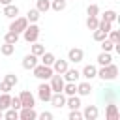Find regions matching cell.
<instances>
[{
	"label": "cell",
	"instance_id": "6da1fadb",
	"mask_svg": "<svg viewBox=\"0 0 120 120\" xmlns=\"http://www.w3.org/2000/svg\"><path fill=\"white\" fill-rule=\"evenodd\" d=\"M98 77L101 81H114L118 77V66L112 62L109 66H101V69H98Z\"/></svg>",
	"mask_w": 120,
	"mask_h": 120
},
{
	"label": "cell",
	"instance_id": "7a4b0ae2",
	"mask_svg": "<svg viewBox=\"0 0 120 120\" xmlns=\"http://www.w3.org/2000/svg\"><path fill=\"white\" fill-rule=\"evenodd\" d=\"M32 73H34V77H36V79H39V81H49V79H51V75H52L54 71H52V68H51V66L38 64L36 68H32Z\"/></svg>",
	"mask_w": 120,
	"mask_h": 120
},
{
	"label": "cell",
	"instance_id": "3957f363",
	"mask_svg": "<svg viewBox=\"0 0 120 120\" xmlns=\"http://www.w3.org/2000/svg\"><path fill=\"white\" fill-rule=\"evenodd\" d=\"M22 38H24L26 43L38 41V38H39V26H38L36 22H30V24L24 28V32H22Z\"/></svg>",
	"mask_w": 120,
	"mask_h": 120
},
{
	"label": "cell",
	"instance_id": "277c9868",
	"mask_svg": "<svg viewBox=\"0 0 120 120\" xmlns=\"http://www.w3.org/2000/svg\"><path fill=\"white\" fill-rule=\"evenodd\" d=\"M28 26V19L26 17H15L13 21H11V24H9V30L11 32H17V34H21V32H24V28Z\"/></svg>",
	"mask_w": 120,
	"mask_h": 120
},
{
	"label": "cell",
	"instance_id": "5b68a950",
	"mask_svg": "<svg viewBox=\"0 0 120 120\" xmlns=\"http://www.w3.org/2000/svg\"><path fill=\"white\" fill-rule=\"evenodd\" d=\"M49 81H51L49 86H51L52 92H62V90H64V82H66V81H64V77H62L60 73H52Z\"/></svg>",
	"mask_w": 120,
	"mask_h": 120
},
{
	"label": "cell",
	"instance_id": "8992f818",
	"mask_svg": "<svg viewBox=\"0 0 120 120\" xmlns=\"http://www.w3.org/2000/svg\"><path fill=\"white\" fill-rule=\"evenodd\" d=\"M51 96H52V90H51V86L47 84V82H41L39 86H38V98L45 103V101H51Z\"/></svg>",
	"mask_w": 120,
	"mask_h": 120
},
{
	"label": "cell",
	"instance_id": "52a82bcc",
	"mask_svg": "<svg viewBox=\"0 0 120 120\" xmlns=\"http://www.w3.org/2000/svg\"><path fill=\"white\" fill-rule=\"evenodd\" d=\"M82 58H84V51H82V49L73 47V49H69V51H68V62L77 64V62H82Z\"/></svg>",
	"mask_w": 120,
	"mask_h": 120
},
{
	"label": "cell",
	"instance_id": "ba28073f",
	"mask_svg": "<svg viewBox=\"0 0 120 120\" xmlns=\"http://www.w3.org/2000/svg\"><path fill=\"white\" fill-rule=\"evenodd\" d=\"M105 116H107V120H118V118H120V112H118V107H116L114 101H109V103H107Z\"/></svg>",
	"mask_w": 120,
	"mask_h": 120
},
{
	"label": "cell",
	"instance_id": "9c48e42d",
	"mask_svg": "<svg viewBox=\"0 0 120 120\" xmlns=\"http://www.w3.org/2000/svg\"><path fill=\"white\" fill-rule=\"evenodd\" d=\"M19 118L21 120H36L38 112L34 111V107H21L19 109Z\"/></svg>",
	"mask_w": 120,
	"mask_h": 120
},
{
	"label": "cell",
	"instance_id": "30bf717a",
	"mask_svg": "<svg viewBox=\"0 0 120 120\" xmlns=\"http://www.w3.org/2000/svg\"><path fill=\"white\" fill-rule=\"evenodd\" d=\"M66 94L64 92H52V96H51V103L56 107V109H60V107H66Z\"/></svg>",
	"mask_w": 120,
	"mask_h": 120
},
{
	"label": "cell",
	"instance_id": "8fae6325",
	"mask_svg": "<svg viewBox=\"0 0 120 120\" xmlns=\"http://www.w3.org/2000/svg\"><path fill=\"white\" fill-rule=\"evenodd\" d=\"M19 99H21L22 107H34V105H36V98H34L28 90H22L21 96H19Z\"/></svg>",
	"mask_w": 120,
	"mask_h": 120
},
{
	"label": "cell",
	"instance_id": "7c38bea8",
	"mask_svg": "<svg viewBox=\"0 0 120 120\" xmlns=\"http://www.w3.org/2000/svg\"><path fill=\"white\" fill-rule=\"evenodd\" d=\"M98 116H99V109H98L96 105H86V107H84L82 118H86V120H96Z\"/></svg>",
	"mask_w": 120,
	"mask_h": 120
},
{
	"label": "cell",
	"instance_id": "4fadbf2b",
	"mask_svg": "<svg viewBox=\"0 0 120 120\" xmlns=\"http://www.w3.org/2000/svg\"><path fill=\"white\" fill-rule=\"evenodd\" d=\"M38 58H39V56H36V54H32V52H30V54H26V56L22 58V62H21V64H22V68H24V69H32V68H36V66H38Z\"/></svg>",
	"mask_w": 120,
	"mask_h": 120
},
{
	"label": "cell",
	"instance_id": "5bb4252c",
	"mask_svg": "<svg viewBox=\"0 0 120 120\" xmlns=\"http://www.w3.org/2000/svg\"><path fill=\"white\" fill-rule=\"evenodd\" d=\"M51 68H52V71H54V73H60V75H62V73H64V71L69 68V64H68V60L56 58V60L52 62V66H51Z\"/></svg>",
	"mask_w": 120,
	"mask_h": 120
},
{
	"label": "cell",
	"instance_id": "9a60e30c",
	"mask_svg": "<svg viewBox=\"0 0 120 120\" xmlns=\"http://www.w3.org/2000/svg\"><path fill=\"white\" fill-rule=\"evenodd\" d=\"M81 75H82L86 81H92L94 77H98V68H96V66H92V64H88V66H84V68H82Z\"/></svg>",
	"mask_w": 120,
	"mask_h": 120
},
{
	"label": "cell",
	"instance_id": "2e32d148",
	"mask_svg": "<svg viewBox=\"0 0 120 120\" xmlns=\"http://www.w3.org/2000/svg\"><path fill=\"white\" fill-rule=\"evenodd\" d=\"M62 77H64V81H69V82H77V81H79V77H81V71L68 68V69L62 73Z\"/></svg>",
	"mask_w": 120,
	"mask_h": 120
},
{
	"label": "cell",
	"instance_id": "e0dca14e",
	"mask_svg": "<svg viewBox=\"0 0 120 120\" xmlns=\"http://www.w3.org/2000/svg\"><path fill=\"white\" fill-rule=\"evenodd\" d=\"M66 107L71 111V109H81V96H68L66 98Z\"/></svg>",
	"mask_w": 120,
	"mask_h": 120
},
{
	"label": "cell",
	"instance_id": "ac0fdd59",
	"mask_svg": "<svg viewBox=\"0 0 120 120\" xmlns=\"http://www.w3.org/2000/svg\"><path fill=\"white\" fill-rule=\"evenodd\" d=\"M77 94H79V96H90V94H92V84H90V81L79 82V84H77Z\"/></svg>",
	"mask_w": 120,
	"mask_h": 120
},
{
	"label": "cell",
	"instance_id": "d6986e66",
	"mask_svg": "<svg viewBox=\"0 0 120 120\" xmlns=\"http://www.w3.org/2000/svg\"><path fill=\"white\" fill-rule=\"evenodd\" d=\"M19 15V8L15 6V4H8V6H4V17H8V19H15Z\"/></svg>",
	"mask_w": 120,
	"mask_h": 120
},
{
	"label": "cell",
	"instance_id": "ffe728a7",
	"mask_svg": "<svg viewBox=\"0 0 120 120\" xmlns=\"http://www.w3.org/2000/svg\"><path fill=\"white\" fill-rule=\"evenodd\" d=\"M98 64L99 66H109L111 62H112V56H111V52H105V51H101L99 54H98Z\"/></svg>",
	"mask_w": 120,
	"mask_h": 120
},
{
	"label": "cell",
	"instance_id": "44dd1931",
	"mask_svg": "<svg viewBox=\"0 0 120 120\" xmlns=\"http://www.w3.org/2000/svg\"><path fill=\"white\" fill-rule=\"evenodd\" d=\"M9 103H11V96H9V92H2V96H0V111L9 109Z\"/></svg>",
	"mask_w": 120,
	"mask_h": 120
},
{
	"label": "cell",
	"instance_id": "7402d4cb",
	"mask_svg": "<svg viewBox=\"0 0 120 120\" xmlns=\"http://www.w3.org/2000/svg\"><path fill=\"white\" fill-rule=\"evenodd\" d=\"M62 92H64L66 96H73V94H77V82H69V81H66Z\"/></svg>",
	"mask_w": 120,
	"mask_h": 120
},
{
	"label": "cell",
	"instance_id": "603a6c76",
	"mask_svg": "<svg viewBox=\"0 0 120 120\" xmlns=\"http://www.w3.org/2000/svg\"><path fill=\"white\" fill-rule=\"evenodd\" d=\"M36 9L39 13H47L51 9V0H38L36 2Z\"/></svg>",
	"mask_w": 120,
	"mask_h": 120
},
{
	"label": "cell",
	"instance_id": "cb8c5ba5",
	"mask_svg": "<svg viewBox=\"0 0 120 120\" xmlns=\"http://www.w3.org/2000/svg\"><path fill=\"white\" fill-rule=\"evenodd\" d=\"M0 52H2L4 56H11V54L15 52V45H13V43H6V41H4V45H0Z\"/></svg>",
	"mask_w": 120,
	"mask_h": 120
},
{
	"label": "cell",
	"instance_id": "d4e9b609",
	"mask_svg": "<svg viewBox=\"0 0 120 120\" xmlns=\"http://www.w3.org/2000/svg\"><path fill=\"white\" fill-rule=\"evenodd\" d=\"M39 17H41V13L34 8V9H28V13H26V19H28V22H38L39 21Z\"/></svg>",
	"mask_w": 120,
	"mask_h": 120
},
{
	"label": "cell",
	"instance_id": "484cf974",
	"mask_svg": "<svg viewBox=\"0 0 120 120\" xmlns=\"http://www.w3.org/2000/svg\"><path fill=\"white\" fill-rule=\"evenodd\" d=\"M4 41L6 43H13V45H17V41H19V34L17 32H6V36H4Z\"/></svg>",
	"mask_w": 120,
	"mask_h": 120
},
{
	"label": "cell",
	"instance_id": "4316f807",
	"mask_svg": "<svg viewBox=\"0 0 120 120\" xmlns=\"http://www.w3.org/2000/svg\"><path fill=\"white\" fill-rule=\"evenodd\" d=\"M116 96H118V94H116V88H107V90L103 92V99H105L107 103H109V101H114Z\"/></svg>",
	"mask_w": 120,
	"mask_h": 120
},
{
	"label": "cell",
	"instance_id": "83f0119b",
	"mask_svg": "<svg viewBox=\"0 0 120 120\" xmlns=\"http://www.w3.org/2000/svg\"><path fill=\"white\" fill-rule=\"evenodd\" d=\"M4 118H6V120H17V118H19V111L13 109V107H9V109L4 111Z\"/></svg>",
	"mask_w": 120,
	"mask_h": 120
},
{
	"label": "cell",
	"instance_id": "f1b7e54d",
	"mask_svg": "<svg viewBox=\"0 0 120 120\" xmlns=\"http://www.w3.org/2000/svg\"><path fill=\"white\" fill-rule=\"evenodd\" d=\"M32 54H36V56H41L43 52H45V45H41V43H38V41H34L32 43V51H30Z\"/></svg>",
	"mask_w": 120,
	"mask_h": 120
},
{
	"label": "cell",
	"instance_id": "f546056e",
	"mask_svg": "<svg viewBox=\"0 0 120 120\" xmlns=\"http://www.w3.org/2000/svg\"><path fill=\"white\" fill-rule=\"evenodd\" d=\"M54 60H56V56L52 52H43L41 54V64H45V66H52Z\"/></svg>",
	"mask_w": 120,
	"mask_h": 120
},
{
	"label": "cell",
	"instance_id": "4dcf8cb0",
	"mask_svg": "<svg viewBox=\"0 0 120 120\" xmlns=\"http://www.w3.org/2000/svg\"><path fill=\"white\" fill-rule=\"evenodd\" d=\"M101 19H105V21H109V22H114L116 19H118V15H116V11L114 9H107L105 13H103V17Z\"/></svg>",
	"mask_w": 120,
	"mask_h": 120
},
{
	"label": "cell",
	"instance_id": "1f68e13d",
	"mask_svg": "<svg viewBox=\"0 0 120 120\" xmlns=\"http://www.w3.org/2000/svg\"><path fill=\"white\" fill-rule=\"evenodd\" d=\"M51 8L54 11H64L66 9V0H52L51 2Z\"/></svg>",
	"mask_w": 120,
	"mask_h": 120
},
{
	"label": "cell",
	"instance_id": "d6a6232c",
	"mask_svg": "<svg viewBox=\"0 0 120 120\" xmlns=\"http://www.w3.org/2000/svg\"><path fill=\"white\" fill-rule=\"evenodd\" d=\"M86 13H88V17H98L99 15V6L98 4H90L86 8Z\"/></svg>",
	"mask_w": 120,
	"mask_h": 120
},
{
	"label": "cell",
	"instance_id": "836d02e7",
	"mask_svg": "<svg viewBox=\"0 0 120 120\" xmlns=\"http://www.w3.org/2000/svg\"><path fill=\"white\" fill-rule=\"evenodd\" d=\"M98 28L103 30V32H109V30H112V22H109V21H105V19H99Z\"/></svg>",
	"mask_w": 120,
	"mask_h": 120
},
{
	"label": "cell",
	"instance_id": "e575fe53",
	"mask_svg": "<svg viewBox=\"0 0 120 120\" xmlns=\"http://www.w3.org/2000/svg\"><path fill=\"white\" fill-rule=\"evenodd\" d=\"M107 38H109L114 45L120 43V32H118V30H109V32H107Z\"/></svg>",
	"mask_w": 120,
	"mask_h": 120
},
{
	"label": "cell",
	"instance_id": "d590c367",
	"mask_svg": "<svg viewBox=\"0 0 120 120\" xmlns=\"http://www.w3.org/2000/svg\"><path fill=\"white\" fill-rule=\"evenodd\" d=\"M99 43H101V49H103L105 52H111V51L114 49V43H112L109 38H105V39H103V41H99Z\"/></svg>",
	"mask_w": 120,
	"mask_h": 120
},
{
	"label": "cell",
	"instance_id": "8d00e7d4",
	"mask_svg": "<svg viewBox=\"0 0 120 120\" xmlns=\"http://www.w3.org/2000/svg\"><path fill=\"white\" fill-rule=\"evenodd\" d=\"M92 38H94V41H103V39L107 38V32H103V30L96 28V30H94V34H92Z\"/></svg>",
	"mask_w": 120,
	"mask_h": 120
},
{
	"label": "cell",
	"instance_id": "74e56055",
	"mask_svg": "<svg viewBox=\"0 0 120 120\" xmlns=\"http://www.w3.org/2000/svg\"><path fill=\"white\" fill-rule=\"evenodd\" d=\"M98 22H99L98 17H88V19H86V26H88V30H96V28H98Z\"/></svg>",
	"mask_w": 120,
	"mask_h": 120
},
{
	"label": "cell",
	"instance_id": "f35d334b",
	"mask_svg": "<svg viewBox=\"0 0 120 120\" xmlns=\"http://www.w3.org/2000/svg\"><path fill=\"white\" fill-rule=\"evenodd\" d=\"M4 81H8V82H9V84H11V86H15V84H17V82H19V77H17V75H15V73H8V75H6V77H4Z\"/></svg>",
	"mask_w": 120,
	"mask_h": 120
},
{
	"label": "cell",
	"instance_id": "ab89813d",
	"mask_svg": "<svg viewBox=\"0 0 120 120\" xmlns=\"http://www.w3.org/2000/svg\"><path fill=\"white\" fill-rule=\"evenodd\" d=\"M68 118H69V120H81V118H82V112H81L79 109H71Z\"/></svg>",
	"mask_w": 120,
	"mask_h": 120
},
{
	"label": "cell",
	"instance_id": "60d3db41",
	"mask_svg": "<svg viewBox=\"0 0 120 120\" xmlns=\"http://www.w3.org/2000/svg\"><path fill=\"white\" fill-rule=\"evenodd\" d=\"M9 107H13V109H21L22 107V103H21V99H19V96H15V98H11V103H9Z\"/></svg>",
	"mask_w": 120,
	"mask_h": 120
},
{
	"label": "cell",
	"instance_id": "b9f144b4",
	"mask_svg": "<svg viewBox=\"0 0 120 120\" xmlns=\"http://www.w3.org/2000/svg\"><path fill=\"white\" fill-rule=\"evenodd\" d=\"M38 118H41V120H52L54 116H52V112H49V111H43L41 114H38Z\"/></svg>",
	"mask_w": 120,
	"mask_h": 120
},
{
	"label": "cell",
	"instance_id": "7bdbcfd3",
	"mask_svg": "<svg viewBox=\"0 0 120 120\" xmlns=\"http://www.w3.org/2000/svg\"><path fill=\"white\" fill-rule=\"evenodd\" d=\"M11 88H13V86H11L8 81H2V82H0V90H2V92H9Z\"/></svg>",
	"mask_w": 120,
	"mask_h": 120
},
{
	"label": "cell",
	"instance_id": "ee69618b",
	"mask_svg": "<svg viewBox=\"0 0 120 120\" xmlns=\"http://www.w3.org/2000/svg\"><path fill=\"white\" fill-rule=\"evenodd\" d=\"M2 6H8V4H13V0H0Z\"/></svg>",
	"mask_w": 120,
	"mask_h": 120
},
{
	"label": "cell",
	"instance_id": "f6af8a7d",
	"mask_svg": "<svg viewBox=\"0 0 120 120\" xmlns=\"http://www.w3.org/2000/svg\"><path fill=\"white\" fill-rule=\"evenodd\" d=\"M2 118H4V111H0V120H2Z\"/></svg>",
	"mask_w": 120,
	"mask_h": 120
}]
</instances>
